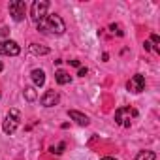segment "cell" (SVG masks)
<instances>
[{"instance_id":"9c48e42d","label":"cell","mask_w":160,"mask_h":160,"mask_svg":"<svg viewBox=\"0 0 160 160\" xmlns=\"http://www.w3.org/2000/svg\"><path fill=\"white\" fill-rule=\"evenodd\" d=\"M30 77H32V81H34L36 87H42L45 83V73H43V70H32Z\"/></svg>"},{"instance_id":"d6986e66","label":"cell","mask_w":160,"mask_h":160,"mask_svg":"<svg viewBox=\"0 0 160 160\" xmlns=\"http://www.w3.org/2000/svg\"><path fill=\"white\" fill-rule=\"evenodd\" d=\"M8 34H10V28H8V27H4V28H2V36H4V38H6V36H8Z\"/></svg>"},{"instance_id":"8992f818","label":"cell","mask_w":160,"mask_h":160,"mask_svg":"<svg viewBox=\"0 0 160 160\" xmlns=\"http://www.w3.org/2000/svg\"><path fill=\"white\" fill-rule=\"evenodd\" d=\"M126 89L130 91V92H141L143 89H145V77L141 75V73H136L130 81H128V85H126Z\"/></svg>"},{"instance_id":"5b68a950","label":"cell","mask_w":160,"mask_h":160,"mask_svg":"<svg viewBox=\"0 0 160 160\" xmlns=\"http://www.w3.org/2000/svg\"><path fill=\"white\" fill-rule=\"evenodd\" d=\"M21 53V47L17 42L13 40H4L0 42V55H10V57H17Z\"/></svg>"},{"instance_id":"3957f363","label":"cell","mask_w":160,"mask_h":160,"mask_svg":"<svg viewBox=\"0 0 160 160\" xmlns=\"http://www.w3.org/2000/svg\"><path fill=\"white\" fill-rule=\"evenodd\" d=\"M47 10H49V2H45V0H36V2L32 4L30 8V17L32 21L38 25L40 21H43L47 17Z\"/></svg>"},{"instance_id":"5bb4252c","label":"cell","mask_w":160,"mask_h":160,"mask_svg":"<svg viewBox=\"0 0 160 160\" xmlns=\"http://www.w3.org/2000/svg\"><path fill=\"white\" fill-rule=\"evenodd\" d=\"M64 147H66V143L62 141V143H58L57 147H51V152H53V154H62V151H64Z\"/></svg>"},{"instance_id":"6da1fadb","label":"cell","mask_w":160,"mask_h":160,"mask_svg":"<svg viewBox=\"0 0 160 160\" xmlns=\"http://www.w3.org/2000/svg\"><path fill=\"white\" fill-rule=\"evenodd\" d=\"M38 32H43V34H53V36H60L66 32V25L62 21L60 15L53 13V15H47L43 21H40L38 25Z\"/></svg>"},{"instance_id":"52a82bcc","label":"cell","mask_w":160,"mask_h":160,"mask_svg":"<svg viewBox=\"0 0 160 160\" xmlns=\"http://www.w3.org/2000/svg\"><path fill=\"white\" fill-rule=\"evenodd\" d=\"M58 100H60V96H58V92L57 91H47L43 96H42V106L43 108H53V106H57L58 104Z\"/></svg>"},{"instance_id":"44dd1931","label":"cell","mask_w":160,"mask_h":160,"mask_svg":"<svg viewBox=\"0 0 160 160\" xmlns=\"http://www.w3.org/2000/svg\"><path fill=\"white\" fill-rule=\"evenodd\" d=\"M100 160H115L113 156H104V158H100Z\"/></svg>"},{"instance_id":"277c9868","label":"cell","mask_w":160,"mask_h":160,"mask_svg":"<svg viewBox=\"0 0 160 160\" xmlns=\"http://www.w3.org/2000/svg\"><path fill=\"white\" fill-rule=\"evenodd\" d=\"M25 12H27V4L23 2V0H12L10 2V13H12L13 21L21 23L25 19Z\"/></svg>"},{"instance_id":"2e32d148","label":"cell","mask_w":160,"mask_h":160,"mask_svg":"<svg viewBox=\"0 0 160 160\" xmlns=\"http://www.w3.org/2000/svg\"><path fill=\"white\" fill-rule=\"evenodd\" d=\"M151 42L158 47V43H160V38H158V34H151Z\"/></svg>"},{"instance_id":"8fae6325","label":"cell","mask_w":160,"mask_h":160,"mask_svg":"<svg viewBox=\"0 0 160 160\" xmlns=\"http://www.w3.org/2000/svg\"><path fill=\"white\" fill-rule=\"evenodd\" d=\"M30 53H34V55H47L49 53V47L40 45V43H30Z\"/></svg>"},{"instance_id":"7402d4cb","label":"cell","mask_w":160,"mask_h":160,"mask_svg":"<svg viewBox=\"0 0 160 160\" xmlns=\"http://www.w3.org/2000/svg\"><path fill=\"white\" fill-rule=\"evenodd\" d=\"M2 70H4V64H2V62H0V72H2Z\"/></svg>"},{"instance_id":"ffe728a7","label":"cell","mask_w":160,"mask_h":160,"mask_svg":"<svg viewBox=\"0 0 160 160\" xmlns=\"http://www.w3.org/2000/svg\"><path fill=\"white\" fill-rule=\"evenodd\" d=\"M143 47H145V51H151V49H152V45H151L149 42H145V45H143Z\"/></svg>"},{"instance_id":"30bf717a","label":"cell","mask_w":160,"mask_h":160,"mask_svg":"<svg viewBox=\"0 0 160 160\" xmlns=\"http://www.w3.org/2000/svg\"><path fill=\"white\" fill-rule=\"evenodd\" d=\"M55 79H57V83H58V85H68V83L72 81L70 73H66L64 70H57V73H55Z\"/></svg>"},{"instance_id":"7a4b0ae2","label":"cell","mask_w":160,"mask_h":160,"mask_svg":"<svg viewBox=\"0 0 160 160\" xmlns=\"http://www.w3.org/2000/svg\"><path fill=\"white\" fill-rule=\"evenodd\" d=\"M19 121H21V115H19V111H17V109H10V113L6 115V119H4V122H2V130H4V134L12 136V134L17 130V126H19Z\"/></svg>"},{"instance_id":"9a60e30c","label":"cell","mask_w":160,"mask_h":160,"mask_svg":"<svg viewBox=\"0 0 160 160\" xmlns=\"http://www.w3.org/2000/svg\"><path fill=\"white\" fill-rule=\"evenodd\" d=\"M109 30H111V32H115L117 36H124V32L121 30V27H119V25H109Z\"/></svg>"},{"instance_id":"e0dca14e","label":"cell","mask_w":160,"mask_h":160,"mask_svg":"<svg viewBox=\"0 0 160 160\" xmlns=\"http://www.w3.org/2000/svg\"><path fill=\"white\" fill-rule=\"evenodd\" d=\"M87 73H89V70H87V68H79V72H77V75H79V77H85Z\"/></svg>"},{"instance_id":"7c38bea8","label":"cell","mask_w":160,"mask_h":160,"mask_svg":"<svg viewBox=\"0 0 160 160\" xmlns=\"http://www.w3.org/2000/svg\"><path fill=\"white\" fill-rule=\"evenodd\" d=\"M134 160H156V154L152 151H141Z\"/></svg>"},{"instance_id":"4fadbf2b","label":"cell","mask_w":160,"mask_h":160,"mask_svg":"<svg viewBox=\"0 0 160 160\" xmlns=\"http://www.w3.org/2000/svg\"><path fill=\"white\" fill-rule=\"evenodd\" d=\"M23 94H25V98H27L28 102H34V100H36V96H38V94H36V89H34V87H27Z\"/></svg>"},{"instance_id":"ac0fdd59","label":"cell","mask_w":160,"mask_h":160,"mask_svg":"<svg viewBox=\"0 0 160 160\" xmlns=\"http://www.w3.org/2000/svg\"><path fill=\"white\" fill-rule=\"evenodd\" d=\"M70 64H72V66H75V68H81V64H79V60H70Z\"/></svg>"},{"instance_id":"ba28073f","label":"cell","mask_w":160,"mask_h":160,"mask_svg":"<svg viewBox=\"0 0 160 160\" xmlns=\"http://www.w3.org/2000/svg\"><path fill=\"white\" fill-rule=\"evenodd\" d=\"M68 115H70V119H72V121H75V122H77L79 126H87V124L91 122V121H89V117H87V115H83L81 111L70 109V111H68Z\"/></svg>"}]
</instances>
